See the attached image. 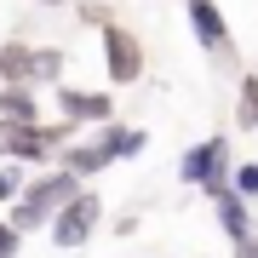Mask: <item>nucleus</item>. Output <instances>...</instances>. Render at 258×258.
I'll return each instance as SVG.
<instances>
[{
    "label": "nucleus",
    "mask_w": 258,
    "mask_h": 258,
    "mask_svg": "<svg viewBox=\"0 0 258 258\" xmlns=\"http://www.w3.org/2000/svg\"><path fill=\"white\" fill-rule=\"evenodd\" d=\"M144 149H149V132H144V126L103 120V126H92V132H75V138L57 149L52 166H63V172H75V178L86 184L92 172H109L115 161H132V155H144Z\"/></svg>",
    "instance_id": "nucleus-1"
},
{
    "label": "nucleus",
    "mask_w": 258,
    "mask_h": 258,
    "mask_svg": "<svg viewBox=\"0 0 258 258\" xmlns=\"http://www.w3.org/2000/svg\"><path fill=\"white\" fill-rule=\"evenodd\" d=\"M75 189H81V178H75V172H63V166H52V172H29V184L18 189V201L6 207V224H12L18 235L46 230V224L57 218V207H63Z\"/></svg>",
    "instance_id": "nucleus-2"
},
{
    "label": "nucleus",
    "mask_w": 258,
    "mask_h": 258,
    "mask_svg": "<svg viewBox=\"0 0 258 258\" xmlns=\"http://www.w3.org/2000/svg\"><path fill=\"white\" fill-rule=\"evenodd\" d=\"M98 230H103V195H98V189H86V184L75 189L69 201L57 207V218L46 224V235H52V247H57V252H81Z\"/></svg>",
    "instance_id": "nucleus-3"
},
{
    "label": "nucleus",
    "mask_w": 258,
    "mask_h": 258,
    "mask_svg": "<svg viewBox=\"0 0 258 258\" xmlns=\"http://www.w3.org/2000/svg\"><path fill=\"white\" fill-rule=\"evenodd\" d=\"M230 166H235V149H230V138H224V132H212V138L189 144L184 155H178V184L207 195V189H218L224 178H230Z\"/></svg>",
    "instance_id": "nucleus-4"
},
{
    "label": "nucleus",
    "mask_w": 258,
    "mask_h": 258,
    "mask_svg": "<svg viewBox=\"0 0 258 258\" xmlns=\"http://www.w3.org/2000/svg\"><path fill=\"white\" fill-rule=\"evenodd\" d=\"M98 40H103V75H109V92H115V86L144 81L149 57H144V40L132 35L126 23H103V29H98Z\"/></svg>",
    "instance_id": "nucleus-5"
},
{
    "label": "nucleus",
    "mask_w": 258,
    "mask_h": 258,
    "mask_svg": "<svg viewBox=\"0 0 258 258\" xmlns=\"http://www.w3.org/2000/svg\"><path fill=\"white\" fill-rule=\"evenodd\" d=\"M52 98H57V120H69L75 132H92V126H103V120H115V92L109 86H75V81H63V86H52Z\"/></svg>",
    "instance_id": "nucleus-6"
},
{
    "label": "nucleus",
    "mask_w": 258,
    "mask_h": 258,
    "mask_svg": "<svg viewBox=\"0 0 258 258\" xmlns=\"http://www.w3.org/2000/svg\"><path fill=\"white\" fill-rule=\"evenodd\" d=\"M189 29H195V40H201V52H207V57H224V63H235L230 18L218 12V0H189Z\"/></svg>",
    "instance_id": "nucleus-7"
},
{
    "label": "nucleus",
    "mask_w": 258,
    "mask_h": 258,
    "mask_svg": "<svg viewBox=\"0 0 258 258\" xmlns=\"http://www.w3.org/2000/svg\"><path fill=\"white\" fill-rule=\"evenodd\" d=\"M57 149L46 144V132L40 126H18V120H0V161L12 166H46Z\"/></svg>",
    "instance_id": "nucleus-8"
},
{
    "label": "nucleus",
    "mask_w": 258,
    "mask_h": 258,
    "mask_svg": "<svg viewBox=\"0 0 258 258\" xmlns=\"http://www.w3.org/2000/svg\"><path fill=\"white\" fill-rule=\"evenodd\" d=\"M207 201H212V218H218V230L230 235V241H241V235H252V230H258V212H252V201H241L230 184L207 189Z\"/></svg>",
    "instance_id": "nucleus-9"
},
{
    "label": "nucleus",
    "mask_w": 258,
    "mask_h": 258,
    "mask_svg": "<svg viewBox=\"0 0 258 258\" xmlns=\"http://www.w3.org/2000/svg\"><path fill=\"white\" fill-rule=\"evenodd\" d=\"M0 120H18V126H40L46 109H40L35 86H0Z\"/></svg>",
    "instance_id": "nucleus-10"
},
{
    "label": "nucleus",
    "mask_w": 258,
    "mask_h": 258,
    "mask_svg": "<svg viewBox=\"0 0 258 258\" xmlns=\"http://www.w3.org/2000/svg\"><path fill=\"white\" fill-rule=\"evenodd\" d=\"M63 69H69V52L63 46H29V86H63Z\"/></svg>",
    "instance_id": "nucleus-11"
},
{
    "label": "nucleus",
    "mask_w": 258,
    "mask_h": 258,
    "mask_svg": "<svg viewBox=\"0 0 258 258\" xmlns=\"http://www.w3.org/2000/svg\"><path fill=\"white\" fill-rule=\"evenodd\" d=\"M29 46L35 40H23V35L0 40V86H29Z\"/></svg>",
    "instance_id": "nucleus-12"
},
{
    "label": "nucleus",
    "mask_w": 258,
    "mask_h": 258,
    "mask_svg": "<svg viewBox=\"0 0 258 258\" xmlns=\"http://www.w3.org/2000/svg\"><path fill=\"white\" fill-rule=\"evenodd\" d=\"M235 126L241 132H258V69H241L235 75Z\"/></svg>",
    "instance_id": "nucleus-13"
},
{
    "label": "nucleus",
    "mask_w": 258,
    "mask_h": 258,
    "mask_svg": "<svg viewBox=\"0 0 258 258\" xmlns=\"http://www.w3.org/2000/svg\"><path fill=\"white\" fill-rule=\"evenodd\" d=\"M224 184H230V189L241 195V201H258V161H235Z\"/></svg>",
    "instance_id": "nucleus-14"
},
{
    "label": "nucleus",
    "mask_w": 258,
    "mask_h": 258,
    "mask_svg": "<svg viewBox=\"0 0 258 258\" xmlns=\"http://www.w3.org/2000/svg\"><path fill=\"white\" fill-rule=\"evenodd\" d=\"M29 184V166H12V161H0V207H12L18 201V189Z\"/></svg>",
    "instance_id": "nucleus-15"
},
{
    "label": "nucleus",
    "mask_w": 258,
    "mask_h": 258,
    "mask_svg": "<svg viewBox=\"0 0 258 258\" xmlns=\"http://www.w3.org/2000/svg\"><path fill=\"white\" fill-rule=\"evenodd\" d=\"M18 247H23V235L12 230L6 218H0V258H18Z\"/></svg>",
    "instance_id": "nucleus-16"
},
{
    "label": "nucleus",
    "mask_w": 258,
    "mask_h": 258,
    "mask_svg": "<svg viewBox=\"0 0 258 258\" xmlns=\"http://www.w3.org/2000/svg\"><path fill=\"white\" fill-rule=\"evenodd\" d=\"M81 18H86V23H98V29H103V23H115L103 0H81Z\"/></svg>",
    "instance_id": "nucleus-17"
},
{
    "label": "nucleus",
    "mask_w": 258,
    "mask_h": 258,
    "mask_svg": "<svg viewBox=\"0 0 258 258\" xmlns=\"http://www.w3.org/2000/svg\"><path fill=\"white\" fill-rule=\"evenodd\" d=\"M230 258H258V230L241 235V241H230Z\"/></svg>",
    "instance_id": "nucleus-18"
},
{
    "label": "nucleus",
    "mask_w": 258,
    "mask_h": 258,
    "mask_svg": "<svg viewBox=\"0 0 258 258\" xmlns=\"http://www.w3.org/2000/svg\"><path fill=\"white\" fill-rule=\"evenodd\" d=\"M109 230L126 241V235H138V218H132V212H120V218H109Z\"/></svg>",
    "instance_id": "nucleus-19"
},
{
    "label": "nucleus",
    "mask_w": 258,
    "mask_h": 258,
    "mask_svg": "<svg viewBox=\"0 0 258 258\" xmlns=\"http://www.w3.org/2000/svg\"><path fill=\"white\" fill-rule=\"evenodd\" d=\"M40 6H69V0H40Z\"/></svg>",
    "instance_id": "nucleus-20"
}]
</instances>
